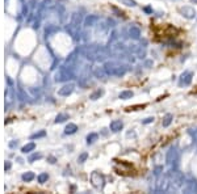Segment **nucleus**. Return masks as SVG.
Instances as JSON below:
<instances>
[{
    "label": "nucleus",
    "instance_id": "1",
    "mask_svg": "<svg viewBox=\"0 0 197 194\" xmlns=\"http://www.w3.org/2000/svg\"><path fill=\"white\" fill-rule=\"evenodd\" d=\"M112 129H113V131H118L122 129V122L121 121H117V122H113L112 123Z\"/></svg>",
    "mask_w": 197,
    "mask_h": 194
},
{
    "label": "nucleus",
    "instance_id": "2",
    "mask_svg": "<svg viewBox=\"0 0 197 194\" xmlns=\"http://www.w3.org/2000/svg\"><path fill=\"white\" fill-rule=\"evenodd\" d=\"M171 118H172L171 116H167V117H166V121L163 122V126H168V125L171 123Z\"/></svg>",
    "mask_w": 197,
    "mask_h": 194
},
{
    "label": "nucleus",
    "instance_id": "3",
    "mask_svg": "<svg viewBox=\"0 0 197 194\" xmlns=\"http://www.w3.org/2000/svg\"><path fill=\"white\" fill-rule=\"evenodd\" d=\"M131 96H133L131 92H124V93L121 94V97H131Z\"/></svg>",
    "mask_w": 197,
    "mask_h": 194
},
{
    "label": "nucleus",
    "instance_id": "4",
    "mask_svg": "<svg viewBox=\"0 0 197 194\" xmlns=\"http://www.w3.org/2000/svg\"><path fill=\"white\" fill-rule=\"evenodd\" d=\"M125 3H126V5H136V3L133 1V0H124Z\"/></svg>",
    "mask_w": 197,
    "mask_h": 194
}]
</instances>
